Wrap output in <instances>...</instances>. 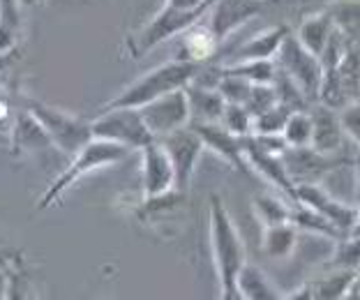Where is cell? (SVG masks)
Instances as JSON below:
<instances>
[{
	"mask_svg": "<svg viewBox=\"0 0 360 300\" xmlns=\"http://www.w3.org/2000/svg\"><path fill=\"white\" fill-rule=\"evenodd\" d=\"M208 226H210V249H212V263H215L219 296L224 300H238V275L248 261L245 242L240 238V231L229 215L224 201L219 194H210L208 204Z\"/></svg>",
	"mask_w": 360,
	"mask_h": 300,
	"instance_id": "cell-1",
	"label": "cell"
},
{
	"mask_svg": "<svg viewBox=\"0 0 360 300\" xmlns=\"http://www.w3.org/2000/svg\"><path fill=\"white\" fill-rule=\"evenodd\" d=\"M203 63L185 60V58H174L158 65V67L148 70L146 74L134 79L132 84H127L122 91L104 104L102 109H118V107H132L141 109L143 104H148L158 97L174 93L178 88L190 86L201 72Z\"/></svg>",
	"mask_w": 360,
	"mask_h": 300,
	"instance_id": "cell-2",
	"label": "cell"
},
{
	"mask_svg": "<svg viewBox=\"0 0 360 300\" xmlns=\"http://www.w3.org/2000/svg\"><path fill=\"white\" fill-rule=\"evenodd\" d=\"M129 152H132V150L125 148V145L106 141V139L88 141L84 148L77 152V155H72L70 164L63 169V171L58 174V178L49 185V190L42 194V197H39L37 210H49L51 206H56L65 197V194H68V190L75 188V185L84 176L97 171V169L118 164V162L125 159Z\"/></svg>",
	"mask_w": 360,
	"mask_h": 300,
	"instance_id": "cell-3",
	"label": "cell"
},
{
	"mask_svg": "<svg viewBox=\"0 0 360 300\" xmlns=\"http://www.w3.org/2000/svg\"><path fill=\"white\" fill-rule=\"evenodd\" d=\"M208 10H210V5L196 7V10H180V7L165 5L153 19L146 21L141 28L129 32L125 39L127 53L132 56V58H143L153 48L169 42L171 37L183 35L194 23L203 21V16H208Z\"/></svg>",
	"mask_w": 360,
	"mask_h": 300,
	"instance_id": "cell-4",
	"label": "cell"
},
{
	"mask_svg": "<svg viewBox=\"0 0 360 300\" xmlns=\"http://www.w3.org/2000/svg\"><path fill=\"white\" fill-rule=\"evenodd\" d=\"M26 109L35 116L42 127L46 129V134L51 136L53 145L65 155H77V152L84 148L88 141H93V123L86 118L72 116L68 111H60L56 107H49V104L32 100H26Z\"/></svg>",
	"mask_w": 360,
	"mask_h": 300,
	"instance_id": "cell-5",
	"label": "cell"
},
{
	"mask_svg": "<svg viewBox=\"0 0 360 300\" xmlns=\"http://www.w3.org/2000/svg\"><path fill=\"white\" fill-rule=\"evenodd\" d=\"M95 139H106L125 145L129 150H141L143 145L155 141L153 132L146 125L141 111L132 107L102 109L100 116L90 120Z\"/></svg>",
	"mask_w": 360,
	"mask_h": 300,
	"instance_id": "cell-6",
	"label": "cell"
},
{
	"mask_svg": "<svg viewBox=\"0 0 360 300\" xmlns=\"http://www.w3.org/2000/svg\"><path fill=\"white\" fill-rule=\"evenodd\" d=\"M277 67L284 70L296 84L300 86V91L307 95L309 102H319V88H321L323 79V65L319 60V56H314L309 48L300 44V39L289 32L284 37V42L280 46V51L275 56Z\"/></svg>",
	"mask_w": 360,
	"mask_h": 300,
	"instance_id": "cell-7",
	"label": "cell"
},
{
	"mask_svg": "<svg viewBox=\"0 0 360 300\" xmlns=\"http://www.w3.org/2000/svg\"><path fill=\"white\" fill-rule=\"evenodd\" d=\"M160 141L167 148L171 162H174L176 190L187 194L190 192L194 171H196V164H199L203 150H206V141H203V136L196 132L192 125L180 127V129H176V132L162 136Z\"/></svg>",
	"mask_w": 360,
	"mask_h": 300,
	"instance_id": "cell-8",
	"label": "cell"
},
{
	"mask_svg": "<svg viewBox=\"0 0 360 300\" xmlns=\"http://www.w3.org/2000/svg\"><path fill=\"white\" fill-rule=\"evenodd\" d=\"M139 111H141L146 125H148L155 139H162V136L176 132L180 127H187L192 120L190 100H187L185 88L162 95L158 100L143 104Z\"/></svg>",
	"mask_w": 360,
	"mask_h": 300,
	"instance_id": "cell-9",
	"label": "cell"
},
{
	"mask_svg": "<svg viewBox=\"0 0 360 300\" xmlns=\"http://www.w3.org/2000/svg\"><path fill=\"white\" fill-rule=\"evenodd\" d=\"M296 199H298V204L316 210L319 215H323L326 220L338 226L345 236H349L351 226H354V222H356L358 206L347 204V201L333 197L321 183H298L296 185Z\"/></svg>",
	"mask_w": 360,
	"mask_h": 300,
	"instance_id": "cell-10",
	"label": "cell"
},
{
	"mask_svg": "<svg viewBox=\"0 0 360 300\" xmlns=\"http://www.w3.org/2000/svg\"><path fill=\"white\" fill-rule=\"evenodd\" d=\"M286 169L293 178V183H321L323 178L333 176L349 162L347 155H323L314 148H289L284 152Z\"/></svg>",
	"mask_w": 360,
	"mask_h": 300,
	"instance_id": "cell-11",
	"label": "cell"
},
{
	"mask_svg": "<svg viewBox=\"0 0 360 300\" xmlns=\"http://www.w3.org/2000/svg\"><path fill=\"white\" fill-rule=\"evenodd\" d=\"M139 152H141L143 197H160V194L176 190V169L162 141L155 139Z\"/></svg>",
	"mask_w": 360,
	"mask_h": 300,
	"instance_id": "cell-12",
	"label": "cell"
},
{
	"mask_svg": "<svg viewBox=\"0 0 360 300\" xmlns=\"http://www.w3.org/2000/svg\"><path fill=\"white\" fill-rule=\"evenodd\" d=\"M268 0H215L208 10V26L217 35L219 42H224L229 35L243 28L250 19L264 12Z\"/></svg>",
	"mask_w": 360,
	"mask_h": 300,
	"instance_id": "cell-13",
	"label": "cell"
},
{
	"mask_svg": "<svg viewBox=\"0 0 360 300\" xmlns=\"http://www.w3.org/2000/svg\"><path fill=\"white\" fill-rule=\"evenodd\" d=\"M245 157H248V164L252 169V174H259L264 181H268L273 188L284 194L286 199L298 204L296 199V183L286 169V162L284 155H277V152H268V150H261L252 143L248 136H245Z\"/></svg>",
	"mask_w": 360,
	"mask_h": 300,
	"instance_id": "cell-14",
	"label": "cell"
},
{
	"mask_svg": "<svg viewBox=\"0 0 360 300\" xmlns=\"http://www.w3.org/2000/svg\"><path fill=\"white\" fill-rule=\"evenodd\" d=\"M309 113H312V143H309V148L323 152V155H342L345 145L351 141L342 127L340 111L326 107L321 102H314L309 107Z\"/></svg>",
	"mask_w": 360,
	"mask_h": 300,
	"instance_id": "cell-15",
	"label": "cell"
},
{
	"mask_svg": "<svg viewBox=\"0 0 360 300\" xmlns=\"http://www.w3.org/2000/svg\"><path fill=\"white\" fill-rule=\"evenodd\" d=\"M206 141V150H212L222 157L226 164L238 169L240 174H252V169L245 157V139L231 134L222 123H190Z\"/></svg>",
	"mask_w": 360,
	"mask_h": 300,
	"instance_id": "cell-16",
	"label": "cell"
},
{
	"mask_svg": "<svg viewBox=\"0 0 360 300\" xmlns=\"http://www.w3.org/2000/svg\"><path fill=\"white\" fill-rule=\"evenodd\" d=\"M7 145H12L14 155H30V152L51 148L53 141H51V136L46 134L42 123L23 107L14 113V120L10 127V143Z\"/></svg>",
	"mask_w": 360,
	"mask_h": 300,
	"instance_id": "cell-17",
	"label": "cell"
},
{
	"mask_svg": "<svg viewBox=\"0 0 360 300\" xmlns=\"http://www.w3.org/2000/svg\"><path fill=\"white\" fill-rule=\"evenodd\" d=\"M289 28L284 26V23H277V26H270L266 30L257 32L255 37L245 39L243 44L236 46V60H275L277 51H280V46L284 42V37L289 35Z\"/></svg>",
	"mask_w": 360,
	"mask_h": 300,
	"instance_id": "cell-18",
	"label": "cell"
},
{
	"mask_svg": "<svg viewBox=\"0 0 360 300\" xmlns=\"http://www.w3.org/2000/svg\"><path fill=\"white\" fill-rule=\"evenodd\" d=\"M185 91H187V100H190V111H192L190 123H219V120H222L226 100L217 88L190 84V86H185Z\"/></svg>",
	"mask_w": 360,
	"mask_h": 300,
	"instance_id": "cell-19",
	"label": "cell"
},
{
	"mask_svg": "<svg viewBox=\"0 0 360 300\" xmlns=\"http://www.w3.org/2000/svg\"><path fill=\"white\" fill-rule=\"evenodd\" d=\"M219 39L212 32L208 23H194L190 30L183 32V42H180V53L178 58L185 60H194V63H210L215 58L217 48H219Z\"/></svg>",
	"mask_w": 360,
	"mask_h": 300,
	"instance_id": "cell-20",
	"label": "cell"
},
{
	"mask_svg": "<svg viewBox=\"0 0 360 300\" xmlns=\"http://www.w3.org/2000/svg\"><path fill=\"white\" fill-rule=\"evenodd\" d=\"M300 229L293 222H282V224H273L264 229V240H261V249L264 254L270 259H277V261H286L296 254L298 242H300Z\"/></svg>",
	"mask_w": 360,
	"mask_h": 300,
	"instance_id": "cell-21",
	"label": "cell"
},
{
	"mask_svg": "<svg viewBox=\"0 0 360 300\" xmlns=\"http://www.w3.org/2000/svg\"><path fill=\"white\" fill-rule=\"evenodd\" d=\"M335 30V23H333V16L328 10L323 12H314L305 16V19L300 21V26L296 30V37L300 39V44L309 48L314 56L321 58L326 44H328V39Z\"/></svg>",
	"mask_w": 360,
	"mask_h": 300,
	"instance_id": "cell-22",
	"label": "cell"
},
{
	"mask_svg": "<svg viewBox=\"0 0 360 300\" xmlns=\"http://www.w3.org/2000/svg\"><path fill=\"white\" fill-rule=\"evenodd\" d=\"M293 201H289L284 194H257L252 199V210H255L257 222L264 226H273V224H282V222H291L293 215Z\"/></svg>",
	"mask_w": 360,
	"mask_h": 300,
	"instance_id": "cell-23",
	"label": "cell"
},
{
	"mask_svg": "<svg viewBox=\"0 0 360 300\" xmlns=\"http://www.w3.org/2000/svg\"><path fill=\"white\" fill-rule=\"evenodd\" d=\"M358 270H345V268H326L321 278L309 280L312 285V298L316 300H340L347 298L351 285H354Z\"/></svg>",
	"mask_w": 360,
	"mask_h": 300,
	"instance_id": "cell-24",
	"label": "cell"
},
{
	"mask_svg": "<svg viewBox=\"0 0 360 300\" xmlns=\"http://www.w3.org/2000/svg\"><path fill=\"white\" fill-rule=\"evenodd\" d=\"M238 294H240L243 300H275V298H282L280 291L270 285L266 273L252 261H245L243 270L238 275Z\"/></svg>",
	"mask_w": 360,
	"mask_h": 300,
	"instance_id": "cell-25",
	"label": "cell"
},
{
	"mask_svg": "<svg viewBox=\"0 0 360 300\" xmlns=\"http://www.w3.org/2000/svg\"><path fill=\"white\" fill-rule=\"evenodd\" d=\"M333 72L338 77L349 104L360 102V42H349L345 58H342L338 67H333Z\"/></svg>",
	"mask_w": 360,
	"mask_h": 300,
	"instance_id": "cell-26",
	"label": "cell"
},
{
	"mask_svg": "<svg viewBox=\"0 0 360 300\" xmlns=\"http://www.w3.org/2000/svg\"><path fill=\"white\" fill-rule=\"evenodd\" d=\"M328 12L349 42H360V0H330Z\"/></svg>",
	"mask_w": 360,
	"mask_h": 300,
	"instance_id": "cell-27",
	"label": "cell"
},
{
	"mask_svg": "<svg viewBox=\"0 0 360 300\" xmlns=\"http://www.w3.org/2000/svg\"><path fill=\"white\" fill-rule=\"evenodd\" d=\"M224 72H233L243 79L252 81V84H273L277 74V63L275 60H236L224 63Z\"/></svg>",
	"mask_w": 360,
	"mask_h": 300,
	"instance_id": "cell-28",
	"label": "cell"
},
{
	"mask_svg": "<svg viewBox=\"0 0 360 300\" xmlns=\"http://www.w3.org/2000/svg\"><path fill=\"white\" fill-rule=\"evenodd\" d=\"M323 268H345V270H360V238L347 236L335 240V247L326 259Z\"/></svg>",
	"mask_w": 360,
	"mask_h": 300,
	"instance_id": "cell-29",
	"label": "cell"
},
{
	"mask_svg": "<svg viewBox=\"0 0 360 300\" xmlns=\"http://www.w3.org/2000/svg\"><path fill=\"white\" fill-rule=\"evenodd\" d=\"M273 88H275V95H277V102L284 104L286 109L291 111H300V109H309L312 102L307 100V95L300 91V86L293 81L284 70L277 67V74L273 81Z\"/></svg>",
	"mask_w": 360,
	"mask_h": 300,
	"instance_id": "cell-30",
	"label": "cell"
},
{
	"mask_svg": "<svg viewBox=\"0 0 360 300\" xmlns=\"http://www.w3.org/2000/svg\"><path fill=\"white\" fill-rule=\"evenodd\" d=\"M282 134L289 148H305V145L312 143V113H309V109L291 111Z\"/></svg>",
	"mask_w": 360,
	"mask_h": 300,
	"instance_id": "cell-31",
	"label": "cell"
},
{
	"mask_svg": "<svg viewBox=\"0 0 360 300\" xmlns=\"http://www.w3.org/2000/svg\"><path fill=\"white\" fill-rule=\"evenodd\" d=\"M229 132L236 136H250L252 134V125H255V116L250 113V109L245 104H233L226 102V107L222 111V120H219Z\"/></svg>",
	"mask_w": 360,
	"mask_h": 300,
	"instance_id": "cell-32",
	"label": "cell"
},
{
	"mask_svg": "<svg viewBox=\"0 0 360 300\" xmlns=\"http://www.w3.org/2000/svg\"><path fill=\"white\" fill-rule=\"evenodd\" d=\"M291 116V109H286L284 104H273L264 113L255 116V125H252V134H282L286 120Z\"/></svg>",
	"mask_w": 360,
	"mask_h": 300,
	"instance_id": "cell-33",
	"label": "cell"
},
{
	"mask_svg": "<svg viewBox=\"0 0 360 300\" xmlns=\"http://www.w3.org/2000/svg\"><path fill=\"white\" fill-rule=\"evenodd\" d=\"M255 84L248 79H243L233 72H224L222 67V77H219V84H217V91L222 93V97L226 102H233V104H245L250 100V93Z\"/></svg>",
	"mask_w": 360,
	"mask_h": 300,
	"instance_id": "cell-34",
	"label": "cell"
},
{
	"mask_svg": "<svg viewBox=\"0 0 360 300\" xmlns=\"http://www.w3.org/2000/svg\"><path fill=\"white\" fill-rule=\"evenodd\" d=\"M340 118H342V127H345L351 145H354V150L358 152L360 150V102L347 104V107L340 111Z\"/></svg>",
	"mask_w": 360,
	"mask_h": 300,
	"instance_id": "cell-35",
	"label": "cell"
},
{
	"mask_svg": "<svg viewBox=\"0 0 360 300\" xmlns=\"http://www.w3.org/2000/svg\"><path fill=\"white\" fill-rule=\"evenodd\" d=\"M212 3H215V0H165V5L180 7V10H196V7H206Z\"/></svg>",
	"mask_w": 360,
	"mask_h": 300,
	"instance_id": "cell-36",
	"label": "cell"
},
{
	"mask_svg": "<svg viewBox=\"0 0 360 300\" xmlns=\"http://www.w3.org/2000/svg\"><path fill=\"white\" fill-rule=\"evenodd\" d=\"M16 58H19V51H16V48H10V51H0V72H5Z\"/></svg>",
	"mask_w": 360,
	"mask_h": 300,
	"instance_id": "cell-37",
	"label": "cell"
},
{
	"mask_svg": "<svg viewBox=\"0 0 360 300\" xmlns=\"http://www.w3.org/2000/svg\"><path fill=\"white\" fill-rule=\"evenodd\" d=\"M349 236L360 238V201H358V210H356V222H354V226H351Z\"/></svg>",
	"mask_w": 360,
	"mask_h": 300,
	"instance_id": "cell-38",
	"label": "cell"
},
{
	"mask_svg": "<svg viewBox=\"0 0 360 300\" xmlns=\"http://www.w3.org/2000/svg\"><path fill=\"white\" fill-rule=\"evenodd\" d=\"M19 3H21L23 7H35V5H39V3H44V0H19Z\"/></svg>",
	"mask_w": 360,
	"mask_h": 300,
	"instance_id": "cell-39",
	"label": "cell"
},
{
	"mask_svg": "<svg viewBox=\"0 0 360 300\" xmlns=\"http://www.w3.org/2000/svg\"><path fill=\"white\" fill-rule=\"evenodd\" d=\"M7 143H10V134L0 132V145H7Z\"/></svg>",
	"mask_w": 360,
	"mask_h": 300,
	"instance_id": "cell-40",
	"label": "cell"
},
{
	"mask_svg": "<svg viewBox=\"0 0 360 300\" xmlns=\"http://www.w3.org/2000/svg\"><path fill=\"white\" fill-rule=\"evenodd\" d=\"M3 287H5V275H0V294H3Z\"/></svg>",
	"mask_w": 360,
	"mask_h": 300,
	"instance_id": "cell-41",
	"label": "cell"
}]
</instances>
